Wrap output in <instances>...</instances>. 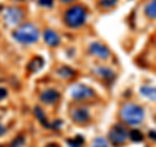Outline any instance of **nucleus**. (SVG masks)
<instances>
[{"mask_svg":"<svg viewBox=\"0 0 156 147\" xmlns=\"http://www.w3.org/2000/svg\"><path fill=\"white\" fill-rule=\"evenodd\" d=\"M121 119L128 125H139L144 120V109L138 104L128 103L121 108Z\"/></svg>","mask_w":156,"mask_h":147,"instance_id":"nucleus-2","label":"nucleus"},{"mask_svg":"<svg viewBox=\"0 0 156 147\" xmlns=\"http://www.w3.org/2000/svg\"><path fill=\"white\" fill-rule=\"evenodd\" d=\"M89 51L92 56L101 59V60H105V59H108L111 56V51L108 50V47L104 46L100 42H92L89 46Z\"/></svg>","mask_w":156,"mask_h":147,"instance_id":"nucleus-7","label":"nucleus"},{"mask_svg":"<svg viewBox=\"0 0 156 147\" xmlns=\"http://www.w3.org/2000/svg\"><path fill=\"white\" fill-rule=\"evenodd\" d=\"M3 17H4V21H5L8 25H17V23H20L22 21L23 12L20 8L9 7V8H7L5 11H4Z\"/></svg>","mask_w":156,"mask_h":147,"instance_id":"nucleus-5","label":"nucleus"},{"mask_svg":"<svg viewBox=\"0 0 156 147\" xmlns=\"http://www.w3.org/2000/svg\"><path fill=\"white\" fill-rule=\"evenodd\" d=\"M96 73V76H99L101 78H104V80H111V78H113L115 77V73L112 72L109 68H105V66H100V68H98V69L95 70Z\"/></svg>","mask_w":156,"mask_h":147,"instance_id":"nucleus-12","label":"nucleus"},{"mask_svg":"<svg viewBox=\"0 0 156 147\" xmlns=\"http://www.w3.org/2000/svg\"><path fill=\"white\" fill-rule=\"evenodd\" d=\"M14 2H22V0H14Z\"/></svg>","mask_w":156,"mask_h":147,"instance_id":"nucleus-28","label":"nucleus"},{"mask_svg":"<svg viewBox=\"0 0 156 147\" xmlns=\"http://www.w3.org/2000/svg\"><path fill=\"white\" fill-rule=\"evenodd\" d=\"M94 96H95V91L86 85H78L73 87L72 90V98L76 100H86V99H91Z\"/></svg>","mask_w":156,"mask_h":147,"instance_id":"nucleus-6","label":"nucleus"},{"mask_svg":"<svg viewBox=\"0 0 156 147\" xmlns=\"http://www.w3.org/2000/svg\"><path fill=\"white\" fill-rule=\"evenodd\" d=\"M66 145L69 147H82V145H83V138H82L81 135H77V137H74V138L68 139Z\"/></svg>","mask_w":156,"mask_h":147,"instance_id":"nucleus-16","label":"nucleus"},{"mask_svg":"<svg viewBox=\"0 0 156 147\" xmlns=\"http://www.w3.org/2000/svg\"><path fill=\"white\" fill-rule=\"evenodd\" d=\"M116 3H117V0H101L100 5L103 8H111V7H113Z\"/></svg>","mask_w":156,"mask_h":147,"instance_id":"nucleus-20","label":"nucleus"},{"mask_svg":"<svg viewBox=\"0 0 156 147\" xmlns=\"http://www.w3.org/2000/svg\"><path fill=\"white\" fill-rule=\"evenodd\" d=\"M144 14L147 16L148 18H156V0H151L150 3L146 4L144 7Z\"/></svg>","mask_w":156,"mask_h":147,"instance_id":"nucleus-11","label":"nucleus"},{"mask_svg":"<svg viewBox=\"0 0 156 147\" xmlns=\"http://www.w3.org/2000/svg\"><path fill=\"white\" fill-rule=\"evenodd\" d=\"M46 147H60V146L56 145V143H51V145H48V146H46Z\"/></svg>","mask_w":156,"mask_h":147,"instance_id":"nucleus-26","label":"nucleus"},{"mask_svg":"<svg viewBox=\"0 0 156 147\" xmlns=\"http://www.w3.org/2000/svg\"><path fill=\"white\" fill-rule=\"evenodd\" d=\"M13 39L21 45H33L39 39V30L33 23H22L13 31Z\"/></svg>","mask_w":156,"mask_h":147,"instance_id":"nucleus-1","label":"nucleus"},{"mask_svg":"<svg viewBox=\"0 0 156 147\" xmlns=\"http://www.w3.org/2000/svg\"><path fill=\"white\" fill-rule=\"evenodd\" d=\"M43 38H44L46 45H48L50 47H57L61 41L60 35H58L55 30H52V29H47L44 34H43Z\"/></svg>","mask_w":156,"mask_h":147,"instance_id":"nucleus-9","label":"nucleus"},{"mask_svg":"<svg viewBox=\"0 0 156 147\" xmlns=\"http://www.w3.org/2000/svg\"><path fill=\"white\" fill-rule=\"evenodd\" d=\"M72 119L76 122H78V124H85L90 119L89 109L86 107H77V108L72 111Z\"/></svg>","mask_w":156,"mask_h":147,"instance_id":"nucleus-8","label":"nucleus"},{"mask_svg":"<svg viewBox=\"0 0 156 147\" xmlns=\"http://www.w3.org/2000/svg\"><path fill=\"white\" fill-rule=\"evenodd\" d=\"M5 131H7V129H5V128H4V126H3V125H0V135H3L4 133H5Z\"/></svg>","mask_w":156,"mask_h":147,"instance_id":"nucleus-25","label":"nucleus"},{"mask_svg":"<svg viewBox=\"0 0 156 147\" xmlns=\"http://www.w3.org/2000/svg\"><path fill=\"white\" fill-rule=\"evenodd\" d=\"M150 138H152V139H155L156 141V131H150Z\"/></svg>","mask_w":156,"mask_h":147,"instance_id":"nucleus-24","label":"nucleus"},{"mask_svg":"<svg viewBox=\"0 0 156 147\" xmlns=\"http://www.w3.org/2000/svg\"><path fill=\"white\" fill-rule=\"evenodd\" d=\"M140 92L142 95L148 98L151 100H156V87L154 86H143L140 87Z\"/></svg>","mask_w":156,"mask_h":147,"instance_id":"nucleus-13","label":"nucleus"},{"mask_svg":"<svg viewBox=\"0 0 156 147\" xmlns=\"http://www.w3.org/2000/svg\"><path fill=\"white\" fill-rule=\"evenodd\" d=\"M91 147H108V145H107V141L104 139V138H96L95 141H94V143H92V146Z\"/></svg>","mask_w":156,"mask_h":147,"instance_id":"nucleus-19","label":"nucleus"},{"mask_svg":"<svg viewBox=\"0 0 156 147\" xmlns=\"http://www.w3.org/2000/svg\"><path fill=\"white\" fill-rule=\"evenodd\" d=\"M7 94H8V91L4 89V87H0V100L4 99V98L7 96Z\"/></svg>","mask_w":156,"mask_h":147,"instance_id":"nucleus-23","label":"nucleus"},{"mask_svg":"<svg viewBox=\"0 0 156 147\" xmlns=\"http://www.w3.org/2000/svg\"><path fill=\"white\" fill-rule=\"evenodd\" d=\"M60 2H62V3H72V2H74V0H60Z\"/></svg>","mask_w":156,"mask_h":147,"instance_id":"nucleus-27","label":"nucleus"},{"mask_svg":"<svg viewBox=\"0 0 156 147\" xmlns=\"http://www.w3.org/2000/svg\"><path fill=\"white\" fill-rule=\"evenodd\" d=\"M43 66V60L41 57H35V59H33V60L29 63V70H31V72H38L41 68Z\"/></svg>","mask_w":156,"mask_h":147,"instance_id":"nucleus-14","label":"nucleus"},{"mask_svg":"<svg viewBox=\"0 0 156 147\" xmlns=\"http://www.w3.org/2000/svg\"><path fill=\"white\" fill-rule=\"evenodd\" d=\"M38 3L43 7H47V8H51L53 5V0H38Z\"/></svg>","mask_w":156,"mask_h":147,"instance_id":"nucleus-21","label":"nucleus"},{"mask_svg":"<svg viewBox=\"0 0 156 147\" xmlns=\"http://www.w3.org/2000/svg\"><path fill=\"white\" fill-rule=\"evenodd\" d=\"M58 98H60L58 91L53 90V89H47L41 94V100L44 103V104H53V103H56L58 100Z\"/></svg>","mask_w":156,"mask_h":147,"instance_id":"nucleus-10","label":"nucleus"},{"mask_svg":"<svg viewBox=\"0 0 156 147\" xmlns=\"http://www.w3.org/2000/svg\"><path fill=\"white\" fill-rule=\"evenodd\" d=\"M129 137H130V139L131 141H134V142H139V141H142L143 139V134L140 133L139 130H136V129H133L129 133Z\"/></svg>","mask_w":156,"mask_h":147,"instance_id":"nucleus-17","label":"nucleus"},{"mask_svg":"<svg viewBox=\"0 0 156 147\" xmlns=\"http://www.w3.org/2000/svg\"><path fill=\"white\" fill-rule=\"evenodd\" d=\"M57 73H58V76H61L62 78H73L76 74L74 70L70 69V68H68V66H61L60 69L57 70Z\"/></svg>","mask_w":156,"mask_h":147,"instance_id":"nucleus-15","label":"nucleus"},{"mask_svg":"<svg viewBox=\"0 0 156 147\" xmlns=\"http://www.w3.org/2000/svg\"><path fill=\"white\" fill-rule=\"evenodd\" d=\"M35 115L41 121H44V113H43V111L41 108H35Z\"/></svg>","mask_w":156,"mask_h":147,"instance_id":"nucleus-22","label":"nucleus"},{"mask_svg":"<svg viewBox=\"0 0 156 147\" xmlns=\"http://www.w3.org/2000/svg\"><path fill=\"white\" fill-rule=\"evenodd\" d=\"M23 145H25V138H23L22 135H20V137H17V138L12 142L11 146L12 147H23Z\"/></svg>","mask_w":156,"mask_h":147,"instance_id":"nucleus-18","label":"nucleus"},{"mask_svg":"<svg viewBox=\"0 0 156 147\" xmlns=\"http://www.w3.org/2000/svg\"><path fill=\"white\" fill-rule=\"evenodd\" d=\"M87 11L85 7L82 5H73L65 12V23L70 27H81L86 22Z\"/></svg>","mask_w":156,"mask_h":147,"instance_id":"nucleus-3","label":"nucleus"},{"mask_svg":"<svg viewBox=\"0 0 156 147\" xmlns=\"http://www.w3.org/2000/svg\"><path fill=\"white\" fill-rule=\"evenodd\" d=\"M108 137H109V141L112 142L113 145H124L126 141L129 138V133L128 130L125 129V126L122 125H113L112 129L109 130L108 133Z\"/></svg>","mask_w":156,"mask_h":147,"instance_id":"nucleus-4","label":"nucleus"}]
</instances>
